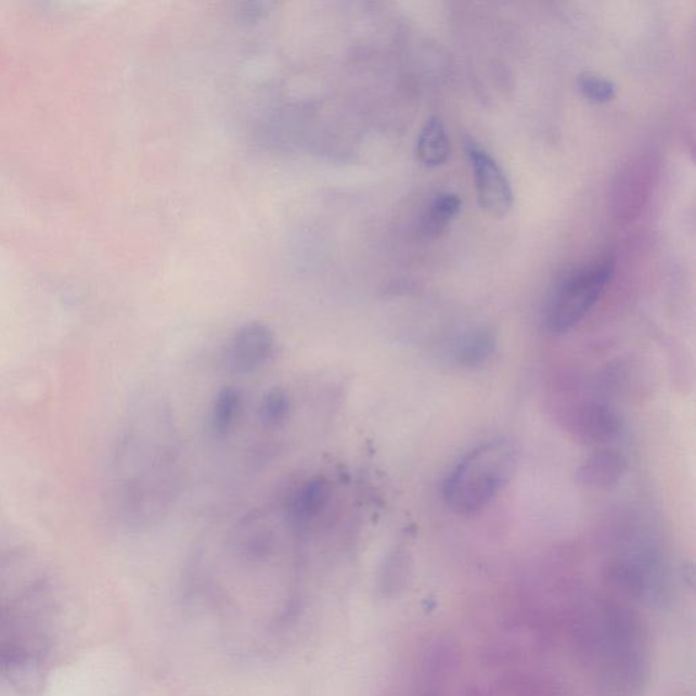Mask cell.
<instances>
[{
  "instance_id": "cell-10",
  "label": "cell",
  "mask_w": 696,
  "mask_h": 696,
  "mask_svg": "<svg viewBox=\"0 0 696 696\" xmlns=\"http://www.w3.org/2000/svg\"><path fill=\"white\" fill-rule=\"evenodd\" d=\"M417 158L427 168H437L447 163L451 146L442 121L438 117L428 120L422 128L416 144Z\"/></svg>"
},
{
  "instance_id": "cell-5",
  "label": "cell",
  "mask_w": 696,
  "mask_h": 696,
  "mask_svg": "<svg viewBox=\"0 0 696 696\" xmlns=\"http://www.w3.org/2000/svg\"><path fill=\"white\" fill-rule=\"evenodd\" d=\"M274 334L269 326L249 323L241 326L224 352V366L234 374H250L265 366L274 351Z\"/></svg>"
},
{
  "instance_id": "cell-2",
  "label": "cell",
  "mask_w": 696,
  "mask_h": 696,
  "mask_svg": "<svg viewBox=\"0 0 696 696\" xmlns=\"http://www.w3.org/2000/svg\"><path fill=\"white\" fill-rule=\"evenodd\" d=\"M518 448L507 438L476 447L460 462L443 485L449 507L460 516L484 511L516 474Z\"/></svg>"
},
{
  "instance_id": "cell-8",
  "label": "cell",
  "mask_w": 696,
  "mask_h": 696,
  "mask_svg": "<svg viewBox=\"0 0 696 696\" xmlns=\"http://www.w3.org/2000/svg\"><path fill=\"white\" fill-rule=\"evenodd\" d=\"M495 337L486 328H476L454 337L448 347L449 361L459 368L476 369L490 360Z\"/></svg>"
},
{
  "instance_id": "cell-11",
  "label": "cell",
  "mask_w": 696,
  "mask_h": 696,
  "mask_svg": "<svg viewBox=\"0 0 696 696\" xmlns=\"http://www.w3.org/2000/svg\"><path fill=\"white\" fill-rule=\"evenodd\" d=\"M243 409V396L240 390L228 387L217 395L211 411V430L217 437L228 436L239 422Z\"/></svg>"
},
{
  "instance_id": "cell-1",
  "label": "cell",
  "mask_w": 696,
  "mask_h": 696,
  "mask_svg": "<svg viewBox=\"0 0 696 696\" xmlns=\"http://www.w3.org/2000/svg\"><path fill=\"white\" fill-rule=\"evenodd\" d=\"M158 416L150 409L131 417L117 443L114 468L115 507L131 528L163 517L171 498L170 449L160 437Z\"/></svg>"
},
{
  "instance_id": "cell-3",
  "label": "cell",
  "mask_w": 696,
  "mask_h": 696,
  "mask_svg": "<svg viewBox=\"0 0 696 696\" xmlns=\"http://www.w3.org/2000/svg\"><path fill=\"white\" fill-rule=\"evenodd\" d=\"M614 274L615 261L605 259L565 278L544 305V330L553 335L575 330L602 298Z\"/></svg>"
},
{
  "instance_id": "cell-14",
  "label": "cell",
  "mask_w": 696,
  "mask_h": 696,
  "mask_svg": "<svg viewBox=\"0 0 696 696\" xmlns=\"http://www.w3.org/2000/svg\"><path fill=\"white\" fill-rule=\"evenodd\" d=\"M578 86H580L581 93L592 103H608L617 95V86L611 80L598 77V75H581Z\"/></svg>"
},
{
  "instance_id": "cell-9",
  "label": "cell",
  "mask_w": 696,
  "mask_h": 696,
  "mask_svg": "<svg viewBox=\"0 0 696 696\" xmlns=\"http://www.w3.org/2000/svg\"><path fill=\"white\" fill-rule=\"evenodd\" d=\"M628 469L622 454L600 451L589 456L577 473V479L588 489L603 490L618 484Z\"/></svg>"
},
{
  "instance_id": "cell-6",
  "label": "cell",
  "mask_w": 696,
  "mask_h": 696,
  "mask_svg": "<svg viewBox=\"0 0 696 696\" xmlns=\"http://www.w3.org/2000/svg\"><path fill=\"white\" fill-rule=\"evenodd\" d=\"M623 421L615 407L591 401L572 416L571 430L576 438L589 446H603L615 440L622 431Z\"/></svg>"
},
{
  "instance_id": "cell-12",
  "label": "cell",
  "mask_w": 696,
  "mask_h": 696,
  "mask_svg": "<svg viewBox=\"0 0 696 696\" xmlns=\"http://www.w3.org/2000/svg\"><path fill=\"white\" fill-rule=\"evenodd\" d=\"M463 202L456 194H440L434 197L431 205L422 221L423 233L428 237H437L448 227L452 219L459 216Z\"/></svg>"
},
{
  "instance_id": "cell-13",
  "label": "cell",
  "mask_w": 696,
  "mask_h": 696,
  "mask_svg": "<svg viewBox=\"0 0 696 696\" xmlns=\"http://www.w3.org/2000/svg\"><path fill=\"white\" fill-rule=\"evenodd\" d=\"M291 412L292 399L286 389L272 388L261 400L259 415L266 427L276 428L285 425Z\"/></svg>"
},
{
  "instance_id": "cell-15",
  "label": "cell",
  "mask_w": 696,
  "mask_h": 696,
  "mask_svg": "<svg viewBox=\"0 0 696 696\" xmlns=\"http://www.w3.org/2000/svg\"><path fill=\"white\" fill-rule=\"evenodd\" d=\"M275 3L271 2H248L240 4V15L244 21L256 23V21L263 20L271 13Z\"/></svg>"
},
{
  "instance_id": "cell-4",
  "label": "cell",
  "mask_w": 696,
  "mask_h": 696,
  "mask_svg": "<svg viewBox=\"0 0 696 696\" xmlns=\"http://www.w3.org/2000/svg\"><path fill=\"white\" fill-rule=\"evenodd\" d=\"M465 152L473 165L480 207L491 217H506L513 208L514 196L505 171L478 143L465 142Z\"/></svg>"
},
{
  "instance_id": "cell-7",
  "label": "cell",
  "mask_w": 696,
  "mask_h": 696,
  "mask_svg": "<svg viewBox=\"0 0 696 696\" xmlns=\"http://www.w3.org/2000/svg\"><path fill=\"white\" fill-rule=\"evenodd\" d=\"M332 498L330 481L323 476H314L304 481L287 502V519L293 528L307 529L323 516Z\"/></svg>"
}]
</instances>
